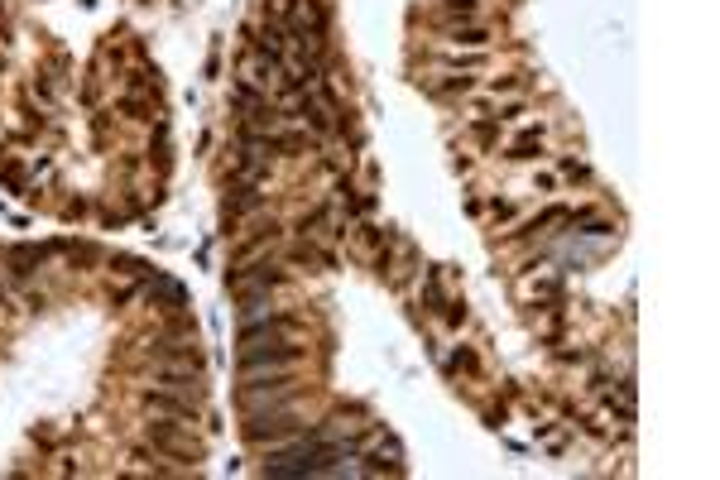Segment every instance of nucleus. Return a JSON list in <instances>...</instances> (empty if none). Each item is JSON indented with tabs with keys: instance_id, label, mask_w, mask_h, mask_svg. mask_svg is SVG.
Returning a JSON list of instances; mask_svg holds the SVG:
<instances>
[{
	"instance_id": "nucleus-1",
	"label": "nucleus",
	"mask_w": 720,
	"mask_h": 480,
	"mask_svg": "<svg viewBox=\"0 0 720 480\" xmlns=\"http://www.w3.org/2000/svg\"><path fill=\"white\" fill-rule=\"evenodd\" d=\"M240 432H245L250 447H264V452H269V447H284L293 437H303V432H308V418L293 404H255V408H245Z\"/></svg>"
},
{
	"instance_id": "nucleus-2",
	"label": "nucleus",
	"mask_w": 720,
	"mask_h": 480,
	"mask_svg": "<svg viewBox=\"0 0 720 480\" xmlns=\"http://www.w3.org/2000/svg\"><path fill=\"white\" fill-rule=\"evenodd\" d=\"M298 365L288 370H245L240 380V408H255V404H298Z\"/></svg>"
},
{
	"instance_id": "nucleus-3",
	"label": "nucleus",
	"mask_w": 720,
	"mask_h": 480,
	"mask_svg": "<svg viewBox=\"0 0 720 480\" xmlns=\"http://www.w3.org/2000/svg\"><path fill=\"white\" fill-rule=\"evenodd\" d=\"M144 437L154 442V456L168 452V456H183V461H202V442L188 432V423H149Z\"/></svg>"
},
{
	"instance_id": "nucleus-4",
	"label": "nucleus",
	"mask_w": 720,
	"mask_h": 480,
	"mask_svg": "<svg viewBox=\"0 0 720 480\" xmlns=\"http://www.w3.org/2000/svg\"><path fill=\"white\" fill-rule=\"evenodd\" d=\"M264 202H269V197L260 192V183L231 178V183H226V197H221V221H226V226H236V221H245V216L264 212Z\"/></svg>"
},
{
	"instance_id": "nucleus-5",
	"label": "nucleus",
	"mask_w": 720,
	"mask_h": 480,
	"mask_svg": "<svg viewBox=\"0 0 720 480\" xmlns=\"http://www.w3.org/2000/svg\"><path fill=\"white\" fill-rule=\"evenodd\" d=\"M144 298H149V308H154V312H168V317H178V312L188 308V293H183V284L159 279V274L144 284Z\"/></svg>"
},
{
	"instance_id": "nucleus-6",
	"label": "nucleus",
	"mask_w": 720,
	"mask_h": 480,
	"mask_svg": "<svg viewBox=\"0 0 720 480\" xmlns=\"http://www.w3.org/2000/svg\"><path fill=\"white\" fill-rule=\"evenodd\" d=\"M144 408H149V413H164V418H192V413H197V399L173 394V389H149V394H144Z\"/></svg>"
},
{
	"instance_id": "nucleus-7",
	"label": "nucleus",
	"mask_w": 720,
	"mask_h": 480,
	"mask_svg": "<svg viewBox=\"0 0 720 480\" xmlns=\"http://www.w3.org/2000/svg\"><path fill=\"white\" fill-rule=\"evenodd\" d=\"M5 260L15 264V269H10L15 279H29V274H39L48 264V250L44 245H15V250H5Z\"/></svg>"
},
{
	"instance_id": "nucleus-8",
	"label": "nucleus",
	"mask_w": 720,
	"mask_h": 480,
	"mask_svg": "<svg viewBox=\"0 0 720 480\" xmlns=\"http://www.w3.org/2000/svg\"><path fill=\"white\" fill-rule=\"evenodd\" d=\"M442 39L452 48H485L490 44V29L480 20H471V24H442Z\"/></svg>"
},
{
	"instance_id": "nucleus-9",
	"label": "nucleus",
	"mask_w": 720,
	"mask_h": 480,
	"mask_svg": "<svg viewBox=\"0 0 720 480\" xmlns=\"http://www.w3.org/2000/svg\"><path fill=\"white\" fill-rule=\"evenodd\" d=\"M538 154H543V125H528V130H519V135H514V144H509V159H519V164H524V159H538Z\"/></svg>"
},
{
	"instance_id": "nucleus-10",
	"label": "nucleus",
	"mask_w": 720,
	"mask_h": 480,
	"mask_svg": "<svg viewBox=\"0 0 720 480\" xmlns=\"http://www.w3.org/2000/svg\"><path fill=\"white\" fill-rule=\"evenodd\" d=\"M428 92L432 96H466V92H476V77H471V72H442L437 82H428Z\"/></svg>"
},
{
	"instance_id": "nucleus-11",
	"label": "nucleus",
	"mask_w": 720,
	"mask_h": 480,
	"mask_svg": "<svg viewBox=\"0 0 720 480\" xmlns=\"http://www.w3.org/2000/svg\"><path fill=\"white\" fill-rule=\"evenodd\" d=\"M288 260L308 264V269H327V264H332V255H327V250H317L312 240H303V245H293V255H288Z\"/></svg>"
},
{
	"instance_id": "nucleus-12",
	"label": "nucleus",
	"mask_w": 720,
	"mask_h": 480,
	"mask_svg": "<svg viewBox=\"0 0 720 480\" xmlns=\"http://www.w3.org/2000/svg\"><path fill=\"white\" fill-rule=\"evenodd\" d=\"M471 135H476L480 144H495V135H500V120H476V125H471Z\"/></svg>"
},
{
	"instance_id": "nucleus-13",
	"label": "nucleus",
	"mask_w": 720,
	"mask_h": 480,
	"mask_svg": "<svg viewBox=\"0 0 720 480\" xmlns=\"http://www.w3.org/2000/svg\"><path fill=\"white\" fill-rule=\"evenodd\" d=\"M490 212H495V221H509V216H519V207H514V202H500V197H495V202H490Z\"/></svg>"
},
{
	"instance_id": "nucleus-14",
	"label": "nucleus",
	"mask_w": 720,
	"mask_h": 480,
	"mask_svg": "<svg viewBox=\"0 0 720 480\" xmlns=\"http://www.w3.org/2000/svg\"><path fill=\"white\" fill-rule=\"evenodd\" d=\"M490 92H495V96H500V92H524V77H500Z\"/></svg>"
},
{
	"instance_id": "nucleus-15",
	"label": "nucleus",
	"mask_w": 720,
	"mask_h": 480,
	"mask_svg": "<svg viewBox=\"0 0 720 480\" xmlns=\"http://www.w3.org/2000/svg\"><path fill=\"white\" fill-rule=\"evenodd\" d=\"M562 173H567V178H581V183H586V168L576 164V159H562Z\"/></svg>"
}]
</instances>
